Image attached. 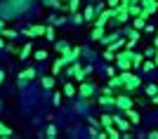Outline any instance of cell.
I'll list each match as a JSON object with an SVG mask.
<instances>
[{"label":"cell","instance_id":"obj_1","mask_svg":"<svg viewBox=\"0 0 158 139\" xmlns=\"http://www.w3.org/2000/svg\"><path fill=\"white\" fill-rule=\"evenodd\" d=\"M28 5H31V0H5V5H0V17H5V19L19 17L24 10H28Z\"/></svg>","mask_w":158,"mask_h":139},{"label":"cell","instance_id":"obj_2","mask_svg":"<svg viewBox=\"0 0 158 139\" xmlns=\"http://www.w3.org/2000/svg\"><path fill=\"white\" fill-rule=\"evenodd\" d=\"M118 80H120V90H125L127 94H135V90L142 85V78L137 73H132V68L130 71H118Z\"/></svg>","mask_w":158,"mask_h":139},{"label":"cell","instance_id":"obj_3","mask_svg":"<svg viewBox=\"0 0 158 139\" xmlns=\"http://www.w3.org/2000/svg\"><path fill=\"white\" fill-rule=\"evenodd\" d=\"M113 61L118 64V71H130L132 68V50H118Z\"/></svg>","mask_w":158,"mask_h":139},{"label":"cell","instance_id":"obj_4","mask_svg":"<svg viewBox=\"0 0 158 139\" xmlns=\"http://www.w3.org/2000/svg\"><path fill=\"white\" fill-rule=\"evenodd\" d=\"M97 83H92V80H80V87H78V97H83V99H87V97H94L97 94Z\"/></svg>","mask_w":158,"mask_h":139},{"label":"cell","instance_id":"obj_5","mask_svg":"<svg viewBox=\"0 0 158 139\" xmlns=\"http://www.w3.org/2000/svg\"><path fill=\"white\" fill-rule=\"evenodd\" d=\"M113 24H125V21H130V12H127V5H123V2H118V7H113V17H111Z\"/></svg>","mask_w":158,"mask_h":139},{"label":"cell","instance_id":"obj_6","mask_svg":"<svg viewBox=\"0 0 158 139\" xmlns=\"http://www.w3.org/2000/svg\"><path fill=\"white\" fill-rule=\"evenodd\" d=\"M113 106H116L118 111H125V108L135 106V101H132V94H120V92H113Z\"/></svg>","mask_w":158,"mask_h":139},{"label":"cell","instance_id":"obj_7","mask_svg":"<svg viewBox=\"0 0 158 139\" xmlns=\"http://www.w3.org/2000/svg\"><path fill=\"white\" fill-rule=\"evenodd\" d=\"M113 125L118 127L120 132H130L132 127H135V125H132V123H130L127 118H120V116H113Z\"/></svg>","mask_w":158,"mask_h":139},{"label":"cell","instance_id":"obj_8","mask_svg":"<svg viewBox=\"0 0 158 139\" xmlns=\"http://www.w3.org/2000/svg\"><path fill=\"white\" fill-rule=\"evenodd\" d=\"M35 78V68H26V71H21L19 73V87H24L28 83V80Z\"/></svg>","mask_w":158,"mask_h":139},{"label":"cell","instance_id":"obj_9","mask_svg":"<svg viewBox=\"0 0 158 139\" xmlns=\"http://www.w3.org/2000/svg\"><path fill=\"white\" fill-rule=\"evenodd\" d=\"M78 10H80V0H66V5L61 7V12H66V14H73Z\"/></svg>","mask_w":158,"mask_h":139},{"label":"cell","instance_id":"obj_10","mask_svg":"<svg viewBox=\"0 0 158 139\" xmlns=\"http://www.w3.org/2000/svg\"><path fill=\"white\" fill-rule=\"evenodd\" d=\"M123 116H127V120H130L132 125H139V120H142V118H139V113L135 111V106H130V108H125V111H123Z\"/></svg>","mask_w":158,"mask_h":139},{"label":"cell","instance_id":"obj_11","mask_svg":"<svg viewBox=\"0 0 158 139\" xmlns=\"http://www.w3.org/2000/svg\"><path fill=\"white\" fill-rule=\"evenodd\" d=\"M106 35V26H94L92 33H90V40H94V43H99V40Z\"/></svg>","mask_w":158,"mask_h":139},{"label":"cell","instance_id":"obj_12","mask_svg":"<svg viewBox=\"0 0 158 139\" xmlns=\"http://www.w3.org/2000/svg\"><path fill=\"white\" fill-rule=\"evenodd\" d=\"M94 5H87L85 10H83V19H85V24H92V19H94Z\"/></svg>","mask_w":158,"mask_h":139},{"label":"cell","instance_id":"obj_13","mask_svg":"<svg viewBox=\"0 0 158 139\" xmlns=\"http://www.w3.org/2000/svg\"><path fill=\"white\" fill-rule=\"evenodd\" d=\"M127 12H130V19L132 17H139V14H142V5H139V2H130V5H127Z\"/></svg>","mask_w":158,"mask_h":139},{"label":"cell","instance_id":"obj_14","mask_svg":"<svg viewBox=\"0 0 158 139\" xmlns=\"http://www.w3.org/2000/svg\"><path fill=\"white\" fill-rule=\"evenodd\" d=\"M99 125H102V127L113 125V116H111V113H102V116H99Z\"/></svg>","mask_w":158,"mask_h":139},{"label":"cell","instance_id":"obj_15","mask_svg":"<svg viewBox=\"0 0 158 139\" xmlns=\"http://www.w3.org/2000/svg\"><path fill=\"white\" fill-rule=\"evenodd\" d=\"M28 28H31L33 38H38V35H45V24H33V26H28Z\"/></svg>","mask_w":158,"mask_h":139},{"label":"cell","instance_id":"obj_16","mask_svg":"<svg viewBox=\"0 0 158 139\" xmlns=\"http://www.w3.org/2000/svg\"><path fill=\"white\" fill-rule=\"evenodd\" d=\"M31 54H33V45H31V43H26V45L19 50V57H21V59H28Z\"/></svg>","mask_w":158,"mask_h":139},{"label":"cell","instance_id":"obj_17","mask_svg":"<svg viewBox=\"0 0 158 139\" xmlns=\"http://www.w3.org/2000/svg\"><path fill=\"white\" fill-rule=\"evenodd\" d=\"M132 26L137 28V31H142V28L146 26V19L142 17V14H139V17H132Z\"/></svg>","mask_w":158,"mask_h":139},{"label":"cell","instance_id":"obj_18","mask_svg":"<svg viewBox=\"0 0 158 139\" xmlns=\"http://www.w3.org/2000/svg\"><path fill=\"white\" fill-rule=\"evenodd\" d=\"M64 94L66 97H76V94H78V87L73 85V83H66L64 85Z\"/></svg>","mask_w":158,"mask_h":139},{"label":"cell","instance_id":"obj_19","mask_svg":"<svg viewBox=\"0 0 158 139\" xmlns=\"http://www.w3.org/2000/svg\"><path fill=\"white\" fill-rule=\"evenodd\" d=\"M43 5L50 7V10H59L61 12V0H43Z\"/></svg>","mask_w":158,"mask_h":139},{"label":"cell","instance_id":"obj_20","mask_svg":"<svg viewBox=\"0 0 158 139\" xmlns=\"http://www.w3.org/2000/svg\"><path fill=\"white\" fill-rule=\"evenodd\" d=\"M71 24H76V26H83V24H85V19H83V12H73V14H71Z\"/></svg>","mask_w":158,"mask_h":139},{"label":"cell","instance_id":"obj_21","mask_svg":"<svg viewBox=\"0 0 158 139\" xmlns=\"http://www.w3.org/2000/svg\"><path fill=\"white\" fill-rule=\"evenodd\" d=\"M99 106H113V94H102L99 97Z\"/></svg>","mask_w":158,"mask_h":139},{"label":"cell","instance_id":"obj_22","mask_svg":"<svg viewBox=\"0 0 158 139\" xmlns=\"http://www.w3.org/2000/svg\"><path fill=\"white\" fill-rule=\"evenodd\" d=\"M142 59H144V54H139V52H135V50H132V68H139Z\"/></svg>","mask_w":158,"mask_h":139},{"label":"cell","instance_id":"obj_23","mask_svg":"<svg viewBox=\"0 0 158 139\" xmlns=\"http://www.w3.org/2000/svg\"><path fill=\"white\" fill-rule=\"evenodd\" d=\"M0 35H2V38H7V40H14L19 33H17V31H12V28H2V31H0Z\"/></svg>","mask_w":158,"mask_h":139},{"label":"cell","instance_id":"obj_24","mask_svg":"<svg viewBox=\"0 0 158 139\" xmlns=\"http://www.w3.org/2000/svg\"><path fill=\"white\" fill-rule=\"evenodd\" d=\"M43 87H45V90H52L54 87V76H43Z\"/></svg>","mask_w":158,"mask_h":139},{"label":"cell","instance_id":"obj_25","mask_svg":"<svg viewBox=\"0 0 158 139\" xmlns=\"http://www.w3.org/2000/svg\"><path fill=\"white\" fill-rule=\"evenodd\" d=\"M61 71H64V61H61V59H57V61L52 64V76H59Z\"/></svg>","mask_w":158,"mask_h":139},{"label":"cell","instance_id":"obj_26","mask_svg":"<svg viewBox=\"0 0 158 139\" xmlns=\"http://www.w3.org/2000/svg\"><path fill=\"white\" fill-rule=\"evenodd\" d=\"M0 137H2V139H10V137H12V130L2 125V120H0Z\"/></svg>","mask_w":158,"mask_h":139},{"label":"cell","instance_id":"obj_27","mask_svg":"<svg viewBox=\"0 0 158 139\" xmlns=\"http://www.w3.org/2000/svg\"><path fill=\"white\" fill-rule=\"evenodd\" d=\"M33 59H35V61H45L47 52H45V50H35V52H33Z\"/></svg>","mask_w":158,"mask_h":139},{"label":"cell","instance_id":"obj_28","mask_svg":"<svg viewBox=\"0 0 158 139\" xmlns=\"http://www.w3.org/2000/svg\"><path fill=\"white\" fill-rule=\"evenodd\" d=\"M66 47H69V43H66V40H57V43H54V50H57V52H64V50H66Z\"/></svg>","mask_w":158,"mask_h":139},{"label":"cell","instance_id":"obj_29","mask_svg":"<svg viewBox=\"0 0 158 139\" xmlns=\"http://www.w3.org/2000/svg\"><path fill=\"white\" fill-rule=\"evenodd\" d=\"M45 137H47V139H54V137H57V127H54V125H47Z\"/></svg>","mask_w":158,"mask_h":139},{"label":"cell","instance_id":"obj_30","mask_svg":"<svg viewBox=\"0 0 158 139\" xmlns=\"http://www.w3.org/2000/svg\"><path fill=\"white\" fill-rule=\"evenodd\" d=\"M45 38L47 40H54V26L50 24V26H45Z\"/></svg>","mask_w":158,"mask_h":139},{"label":"cell","instance_id":"obj_31","mask_svg":"<svg viewBox=\"0 0 158 139\" xmlns=\"http://www.w3.org/2000/svg\"><path fill=\"white\" fill-rule=\"evenodd\" d=\"M158 92V85H153V83H149V85H146V94H149V97H153V94Z\"/></svg>","mask_w":158,"mask_h":139},{"label":"cell","instance_id":"obj_32","mask_svg":"<svg viewBox=\"0 0 158 139\" xmlns=\"http://www.w3.org/2000/svg\"><path fill=\"white\" fill-rule=\"evenodd\" d=\"M52 104L54 106H61V92H54L52 94Z\"/></svg>","mask_w":158,"mask_h":139},{"label":"cell","instance_id":"obj_33","mask_svg":"<svg viewBox=\"0 0 158 139\" xmlns=\"http://www.w3.org/2000/svg\"><path fill=\"white\" fill-rule=\"evenodd\" d=\"M104 59H106V61H113V59H116V52H111V50L106 47V52H104Z\"/></svg>","mask_w":158,"mask_h":139},{"label":"cell","instance_id":"obj_34","mask_svg":"<svg viewBox=\"0 0 158 139\" xmlns=\"http://www.w3.org/2000/svg\"><path fill=\"white\" fill-rule=\"evenodd\" d=\"M144 137H149V139H158V130H151V132H146Z\"/></svg>","mask_w":158,"mask_h":139},{"label":"cell","instance_id":"obj_35","mask_svg":"<svg viewBox=\"0 0 158 139\" xmlns=\"http://www.w3.org/2000/svg\"><path fill=\"white\" fill-rule=\"evenodd\" d=\"M118 2H120V0H106V7H111V10H113V7H118Z\"/></svg>","mask_w":158,"mask_h":139},{"label":"cell","instance_id":"obj_36","mask_svg":"<svg viewBox=\"0 0 158 139\" xmlns=\"http://www.w3.org/2000/svg\"><path fill=\"white\" fill-rule=\"evenodd\" d=\"M142 31H146V33H153V31H156V26H151V24H146V26L142 28Z\"/></svg>","mask_w":158,"mask_h":139},{"label":"cell","instance_id":"obj_37","mask_svg":"<svg viewBox=\"0 0 158 139\" xmlns=\"http://www.w3.org/2000/svg\"><path fill=\"white\" fill-rule=\"evenodd\" d=\"M151 101H153V104L158 106V92H156V94H153V97H151Z\"/></svg>","mask_w":158,"mask_h":139},{"label":"cell","instance_id":"obj_38","mask_svg":"<svg viewBox=\"0 0 158 139\" xmlns=\"http://www.w3.org/2000/svg\"><path fill=\"white\" fill-rule=\"evenodd\" d=\"M2 80H5V71H0V85H2Z\"/></svg>","mask_w":158,"mask_h":139},{"label":"cell","instance_id":"obj_39","mask_svg":"<svg viewBox=\"0 0 158 139\" xmlns=\"http://www.w3.org/2000/svg\"><path fill=\"white\" fill-rule=\"evenodd\" d=\"M120 2H123V5H130V2H132V0H120Z\"/></svg>","mask_w":158,"mask_h":139},{"label":"cell","instance_id":"obj_40","mask_svg":"<svg viewBox=\"0 0 158 139\" xmlns=\"http://www.w3.org/2000/svg\"><path fill=\"white\" fill-rule=\"evenodd\" d=\"M2 28H5V21H2V19H0V31H2Z\"/></svg>","mask_w":158,"mask_h":139},{"label":"cell","instance_id":"obj_41","mask_svg":"<svg viewBox=\"0 0 158 139\" xmlns=\"http://www.w3.org/2000/svg\"><path fill=\"white\" fill-rule=\"evenodd\" d=\"M2 47H5V40H2V38H0V50H2Z\"/></svg>","mask_w":158,"mask_h":139},{"label":"cell","instance_id":"obj_42","mask_svg":"<svg viewBox=\"0 0 158 139\" xmlns=\"http://www.w3.org/2000/svg\"><path fill=\"white\" fill-rule=\"evenodd\" d=\"M61 2H66V0H61Z\"/></svg>","mask_w":158,"mask_h":139},{"label":"cell","instance_id":"obj_43","mask_svg":"<svg viewBox=\"0 0 158 139\" xmlns=\"http://www.w3.org/2000/svg\"><path fill=\"white\" fill-rule=\"evenodd\" d=\"M156 35H158V33H156Z\"/></svg>","mask_w":158,"mask_h":139}]
</instances>
